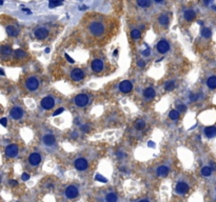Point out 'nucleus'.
Wrapping results in <instances>:
<instances>
[{"mask_svg": "<svg viewBox=\"0 0 216 202\" xmlns=\"http://www.w3.org/2000/svg\"><path fill=\"white\" fill-rule=\"evenodd\" d=\"M89 33L94 37H101L107 32V23L101 18L92 19L88 24Z\"/></svg>", "mask_w": 216, "mask_h": 202, "instance_id": "nucleus-1", "label": "nucleus"}, {"mask_svg": "<svg viewBox=\"0 0 216 202\" xmlns=\"http://www.w3.org/2000/svg\"><path fill=\"white\" fill-rule=\"evenodd\" d=\"M49 34H50V32H49V30L45 26H39V28H37L34 31V36H35L36 39L38 40L45 39L49 36Z\"/></svg>", "mask_w": 216, "mask_h": 202, "instance_id": "nucleus-2", "label": "nucleus"}, {"mask_svg": "<svg viewBox=\"0 0 216 202\" xmlns=\"http://www.w3.org/2000/svg\"><path fill=\"white\" fill-rule=\"evenodd\" d=\"M89 101H90V99H89L88 95L86 94H79L75 97V103H76V105L80 106V108L86 106L89 103Z\"/></svg>", "mask_w": 216, "mask_h": 202, "instance_id": "nucleus-3", "label": "nucleus"}, {"mask_svg": "<svg viewBox=\"0 0 216 202\" xmlns=\"http://www.w3.org/2000/svg\"><path fill=\"white\" fill-rule=\"evenodd\" d=\"M25 86L29 91H35L37 87L39 86V81L36 77H30L29 79L25 81Z\"/></svg>", "mask_w": 216, "mask_h": 202, "instance_id": "nucleus-4", "label": "nucleus"}, {"mask_svg": "<svg viewBox=\"0 0 216 202\" xmlns=\"http://www.w3.org/2000/svg\"><path fill=\"white\" fill-rule=\"evenodd\" d=\"M54 104H55V100L52 97H45L40 102L41 108H44V110H50V108H52L54 106Z\"/></svg>", "mask_w": 216, "mask_h": 202, "instance_id": "nucleus-5", "label": "nucleus"}, {"mask_svg": "<svg viewBox=\"0 0 216 202\" xmlns=\"http://www.w3.org/2000/svg\"><path fill=\"white\" fill-rule=\"evenodd\" d=\"M170 49V44L167 40H160L158 43H157V51H158L160 54H166Z\"/></svg>", "mask_w": 216, "mask_h": 202, "instance_id": "nucleus-6", "label": "nucleus"}, {"mask_svg": "<svg viewBox=\"0 0 216 202\" xmlns=\"http://www.w3.org/2000/svg\"><path fill=\"white\" fill-rule=\"evenodd\" d=\"M175 192L179 195H185L189 192V185H188L185 182H178L176 184L175 187Z\"/></svg>", "mask_w": 216, "mask_h": 202, "instance_id": "nucleus-7", "label": "nucleus"}, {"mask_svg": "<svg viewBox=\"0 0 216 202\" xmlns=\"http://www.w3.org/2000/svg\"><path fill=\"white\" fill-rule=\"evenodd\" d=\"M83 77H84V73L80 68H75L71 72V78L74 81H80L81 79H83Z\"/></svg>", "mask_w": 216, "mask_h": 202, "instance_id": "nucleus-8", "label": "nucleus"}, {"mask_svg": "<svg viewBox=\"0 0 216 202\" xmlns=\"http://www.w3.org/2000/svg\"><path fill=\"white\" fill-rule=\"evenodd\" d=\"M103 68H105V64H103V61L100 60V59H95L92 62V70L95 73H100L103 70Z\"/></svg>", "mask_w": 216, "mask_h": 202, "instance_id": "nucleus-9", "label": "nucleus"}, {"mask_svg": "<svg viewBox=\"0 0 216 202\" xmlns=\"http://www.w3.org/2000/svg\"><path fill=\"white\" fill-rule=\"evenodd\" d=\"M77 195H78V188L75 185H70L69 187H67V190H65V196H67V198L74 199Z\"/></svg>", "mask_w": 216, "mask_h": 202, "instance_id": "nucleus-10", "label": "nucleus"}, {"mask_svg": "<svg viewBox=\"0 0 216 202\" xmlns=\"http://www.w3.org/2000/svg\"><path fill=\"white\" fill-rule=\"evenodd\" d=\"M88 167V161L84 158H78L75 160V169L78 171H84Z\"/></svg>", "mask_w": 216, "mask_h": 202, "instance_id": "nucleus-11", "label": "nucleus"}, {"mask_svg": "<svg viewBox=\"0 0 216 202\" xmlns=\"http://www.w3.org/2000/svg\"><path fill=\"white\" fill-rule=\"evenodd\" d=\"M5 154H7V157L10 158H14L17 156L18 154V146L15 145V144H11L5 148Z\"/></svg>", "mask_w": 216, "mask_h": 202, "instance_id": "nucleus-12", "label": "nucleus"}, {"mask_svg": "<svg viewBox=\"0 0 216 202\" xmlns=\"http://www.w3.org/2000/svg\"><path fill=\"white\" fill-rule=\"evenodd\" d=\"M132 87H133V85H132V83H131L130 81H128V80H124V81H122V82L119 84V89H120L122 93H124V94L130 93L131 91H132Z\"/></svg>", "mask_w": 216, "mask_h": 202, "instance_id": "nucleus-13", "label": "nucleus"}, {"mask_svg": "<svg viewBox=\"0 0 216 202\" xmlns=\"http://www.w3.org/2000/svg\"><path fill=\"white\" fill-rule=\"evenodd\" d=\"M23 116V110L20 108H13L11 110V117L15 120H19Z\"/></svg>", "mask_w": 216, "mask_h": 202, "instance_id": "nucleus-14", "label": "nucleus"}, {"mask_svg": "<svg viewBox=\"0 0 216 202\" xmlns=\"http://www.w3.org/2000/svg\"><path fill=\"white\" fill-rule=\"evenodd\" d=\"M40 161H41V157L38 153H33L30 155L29 162L31 165H34V166H35V165H38L39 163H40Z\"/></svg>", "mask_w": 216, "mask_h": 202, "instance_id": "nucleus-15", "label": "nucleus"}, {"mask_svg": "<svg viewBox=\"0 0 216 202\" xmlns=\"http://www.w3.org/2000/svg\"><path fill=\"white\" fill-rule=\"evenodd\" d=\"M158 23L161 26H167L170 23V17L168 14H161L158 17Z\"/></svg>", "mask_w": 216, "mask_h": 202, "instance_id": "nucleus-16", "label": "nucleus"}, {"mask_svg": "<svg viewBox=\"0 0 216 202\" xmlns=\"http://www.w3.org/2000/svg\"><path fill=\"white\" fill-rule=\"evenodd\" d=\"M5 30H7V33L9 36H11V37H17L18 36V28H16L15 25H7V28H5Z\"/></svg>", "mask_w": 216, "mask_h": 202, "instance_id": "nucleus-17", "label": "nucleus"}, {"mask_svg": "<svg viewBox=\"0 0 216 202\" xmlns=\"http://www.w3.org/2000/svg\"><path fill=\"white\" fill-rule=\"evenodd\" d=\"M42 141H43V143H44L45 145H48V146L55 145V138H54L53 135L48 134V135H45V136H43Z\"/></svg>", "mask_w": 216, "mask_h": 202, "instance_id": "nucleus-18", "label": "nucleus"}, {"mask_svg": "<svg viewBox=\"0 0 216 202\" xmlns=\"http://www.w3.org/2000/svg\"><path fill=\"white\" fill-rule=\"evenodd\" d=\"M204 135L208 138H213L216 136V127L215 126H208L204 129Z\"/></svg>", "mask_w": 216, "mask_h": 202, "instance_id": "nucleus-19", "label": "nucleus"}, {"mask_svg": "<svg viewBox=\"0 0 216 202\" xmlns=\"http://www.w3.org/2000/svg\"><path fill=\"white\" fill-rule=\"evenodd\" d=\"M195 16H196V14H195V12L192 11V9H187L183 13V17H185V19L187 21H192L193 19L195 18Z\"/></svg>", "mask_w": 216, "mask_h": 202, "instance_id": "nucleus-20", "label": "nucleus"}, {"mask_svg": "<svg viewBox=\"0 0 216 202\" xmlns=\"http://www.w3.org/2000/svg\"><path fill=\"white\" fill-rule=\"evenodd\" d=\"M135 2L141 9H148L151 7V0H135Z\"/></svg>", "mask_w": 216, "mask_h": 202, "instance_id": "nucleus-21", "label": "nucleus"}, {"mask_svg": "<svg viewBox=\"0 0 216 202\" xmlns=\"http://www.w3.org/2000/svg\"><path fill=\"white\" fill-rule=\"evenodd\" d=\"M143 95H145V97L147 99H152L155 97V91L154 89H152V87H148V89H145V91H143Z\"/></svg>", "mask_w": 216, "mask_h": 202, "instance_id": "nucleus-22", "label": "nucleus"}, {"mask_svg": "<svg viewBox=\"0 0 216 202\" xmlns=\"http://www.w3.org/2000/svg\"><path fill=\"white\" fill-rule=\"evenodd\" d=\"M169 173V167L168 166H164V165H162V166H159L158 169H157V175H158L159 177H164L167 176Z\"/></svg>", "mask_w": 216, "mask_h": 202, "instance_id": "nucleus-23", "label": "nucleus"}, {"mask_svg": "<svg viewBox=\"0 0 216 202\" xmlns=\"http://www.w3.org/2000/svg\"><path fill=\"white\" fill-rule=\"evenodd\" d=\"M207 85L210 87V89H216V77L215 76H212L209 79L207 80Z\"/></svg>", "mask_w": 216, "mask_h": 202, "instance_id": "nucleus-24", "label": "nucleus"}, {"mask_svg": "<svg viewBox=\"0 0 216 202\" xmlns=\"http://www.w3.org/2000/svg\"><path fill=\"white\" fill-rule=\"evenodd\" d=\"M212 171H213V169H211V166H204L201 169V174H202V176H204V177L211 176Z\"/></svg>", "mask_w": 216, "mask_h": 202, "instance_id": "nucleus-25", "label": "nucleus"}, {"mask_svg": "<svg viewBox=\"0 0 216 202\" xmlns=\"http://www.w3.org/2000/svg\"><path fill=\"white\" fill-rule=\"evenodd\" d=\"M105 201L107 202H116L117 201V195L115 193H110L105 197Z\"/></svg>", "mask_w": 216, "mask_h": 202, "instance_id": "nucleus-26", "label": "nucleus"}, {"mask_svg": "<svg viewBox=\"0 0 216 202\" xmlns=\"http://www.w3.org/2000/svg\"><path fill=\"white\" fill-rule=\"evenodd\" d=\"M1 53L2 55H10L12 53V47L9 45H2L1 47Z\"/></svg>", "mask_w": 216, "mask_h": 202, "instance_id": "nucleus-27", "label": "nucleus"}, {"mask_svg": "<svg viewBox=\"0 0 216 202\" xmlns=\"http://www.w3.org/2000/svg\"><path fill=\"white\" fill-rule=\"evenodd\" d=\"M140 36H141V33H140V31L137 30V28H135V30H133V31L131 32V37L133 38V39H138V38H140Z\"/></svg>", "mask_w": 216, "mask_h": 202, "instance_id": "nucleus-28", "label": "nucleus"}, {"mask_svg": "<svg viewBox=\"0 0 216 202\" xmlns=\"http://www.w3.org/2000/svg\"><path fill=\"white\" fill-rule=\"evenodd\" d=\"M145 126V121L143 120H138L137 122L135 123V129H143V127Z\"/></svg>", "mask_w": 216, "mask_h": 202, "instance_id": "nucleus-29", "label": "nucleus"}, {"mask_svg": "<svg viewBox=\"0 0 216 202\" xmlns=\"http://www.w3.org/2000/svg\"><path fill=\"white\" fill-rule=\"evenodd\" d=\"M211 34H212V32H211V30H210V28H202V30H201V35L204 36V37L209 38L210 36H211Z\"/></svg>", "mask_w": 216, "mask_h": 202, "instance_id": "nucleus-30", "label": "nucleus"}, {"mask_svg": "<svg viewBox=\"0 0 216 202\" xmlns=\"http://www.w3.org/2000/svg\"><path fill=\"white\" fill-rule=\"evenodd\" d=\"M170 118H171L172 120H177L178 118H179V113L175 110H171V112H170Z\"/></svg>", "mask_w": 216, "mask_h": 202, "instance_id": "nucleus-31", "label": "nucleus"}, {"mask_svg": "<svg viewBox=\"0 0 216 202\" xmlns=\"http://www.w3.org/2000/svg\"><path fill=\"white\" fill-rule=\"evenodd\" d=\"M166 89L167 91H173L174 87H175V82L174 81H169V82L166 83Z\"/></svg>", "mask_w": 216, "mask_h": 202, "instance_id": "nucleus-32", "label": "nucleus"}, {"mask_svg": "<svg viewBox=\"0 0 216 202\" xmlns=\"http://www.w3.org/2000/svg\"><path fill=\"white\" fill-rule=\"evenodd\" d=\"M15 55H16L17 58H24V57H25V53H24V51H22V49H17V51H15Z\"/></svg>", "mask_w": 216, "mask_h": 202, "instance_id": "nucleus-33", "label": "nucleus"}, {"mask_svg": "<svg viewBox=\"0 0 216 202\" xmlns=\"http://www.w3.org/2000/svg\"><path fill=\"white\" fill-rule=\"evenodd\" d=\"M95 179L97 181H100V182H103V183H105V182H108V180L105 178L103 176H101V175H99V174H97L96 175V177H95Z\"/></svg>", "mask_w": 216, "mask_h": 202, "instance_id": "nucleus-34", "label": "nucleus"}, {"mask_svg": "<svg viewBox=\"0 0 216 202\" xmlns=\"http://www.w3.org/2000/svg\"><path fill=\"white\" fill-rule=\"evenodd\" d=\"M21 179L23 181H28L30 179V175L29 174H26V173H24V174H22V176H21Z\"/></svg>", "mask_w": 216, "mask_h": 202, "instance_id": "nucleus-35", "label": "nucleus"}, {"mask_svg": "<svg viewBox=\"0 0 216 202\" xmlns=\"http://www.w3.org/2000/svg\"><path fill=\"white\" fill-rule=\"evenodd\" d=\"M63 110H64L63 108H58V110H56V112H55V113L53 114V115H54V116H57V115H59V114H61L62 112H63Z\"/></svg>", "mask_w": 216, "mask_h": 202, "instance_id": "nucleus-36", "label": "nucleus"}, {"mask_svg": "<svg viewBox=\"0 0 216 202\" xmlns=\"http://www.w3.org/2000/svg\"><path fill=\"white\" fill-rule=\"evenodd\" d=\"M177 110H187V106L185 105V104H179V105H177Z\"/></svg>", "mask_w": 216, "mask_h": 202, "instance_id": "nucleus-37", "label": "nucleus"}, {"mask_svg": "<svg viewBox=\"0 0 216 202\" xmlns=\"http://www.w3.org/2000/svg\"><path fill=\"white\" fill-rule=\"evenodd\" d=\"M61 4L59 1H56V2H51L50 3V7H57V5Z\"/></svg>", "mask_w": 216, "mask_h": 202, "instance_id": "nucleus-38", "label": "nucleus"}, {"mask_svg": "<svg viewBox=\"0 0 216 202\" xmlns=\"http://www.w3.org/2000/svg\"><path fill=\"white\" fill-rule=\"evenodd\" d=\"M197 99V95L196 94H191L190 95V100L191 101H196Z\"/></svg>", "mask_w": 216, "mask_h": 202, "instance_id": "nucleus-39", "label": "nucleus"}, {"mask_svg": "<svg viewBox=\"0 0 216 202\" xmlns=\"http://www.w3.org/2000/svg\"><path fill=\"white\" fill-rule=\"evenodd\" d=\"M150 53H151V52H150V49H145V51H143V56H145V57H148V56H150Z\"/></svg>", "mask_w": 216, "mask_h": 202, "instance_id": "nucleus-40", "label": "nucleus"}, {"mask_svg": "<svg viewBox=\"0 0 216 202\" xmlns=\"http://www.w3.org/2000/svg\"><path fill=\"white\" fill-rule=\"evenodd\" d=\"M7 118H2V119H1V124H2V126H7Z\"/></svg>", "mask_w": 216, "mask_h": 202, "instance_id": "nucleus-41", "label": "nucleus"}, {"mask_svg": "<svg viewBox=\"0 0 216 202\" xmlns=\"http://www.w3.org/2000/svg\"><path fill=\"white\" fill-rule=\"evenodd\" d=\"M145 65V61H143V60L138 61V66H139V68H143Z\"/></svg>", "mask_w": 216, "mask_h": 202, "instance_id": "nucleus-42", "label": "nucleus"}, {"mask_svg": "<svg viewBox=\"0 0 216 202\" xmlns=\"http://www.w3.org/2000/svg\"><path fill=\"white\" fill-rule=\"evenodd\" d=\"M65 58L68 59V61H69V62H71V63H74V60H73V59H72L71 57H70L68 54H65Z\"/></svg>", "mask_w": 216, "mask_h": 202, "instance_id": "nucleus-43", "label": "nucleus"}, {"mask_svg": "<svg viewBox=\"0 0 216 202\" xmlns=\"http://www.w3.org/2000/svg\"><path fill=\"white\" fill-rule=\"evenodd\" d=\"M148 145H149L150 148H154V146H155V143H154V142H153V141H150Z\"/></svg>", "mask_w": 216, "mask_h": 202, "instance_id": "nucleus-44", "label": "nucleus"}, {"mask_svg": "<svg viewBox=\"0 0 216 202\" xmlns=\"http://www.w3.org/2000/svg\"><path fill=\"white\" fill-rule=\"evenodd\" d=\"M10 183H11V184H13V185H17V184H18V182H17L16 180H11V181H10Z\"/></svg>", "mask_w": 216, "mask_h": 202, "instance_id": "nucleus-45", "label": "nucleus"}, {"mask_svg": "<svg viewBox=\"0 0 216 202\" xmlns=\"http://www.w3.org/2000/svg\"><path fill=\"white\" fill-rule=\"evenodd\" d=\"M154 2H156V3H164V0H153Z\"/></svg>", "mask_w": 216, "mask_h": 202, "instance_id": "nucleus-46", "label": "nucleus"}, {"mask_svg": "<svg viewBox=\"0 0 216 202\" xmlns=\"http://www.w3.org/2000/svg\"><path fill=\"white\" fill-rule=\"evenodd\" d=\"M82 131H83V132H87V131H88V125H83Z\"/></svg>", "mask_w": 216, "mask_h": 202, "instance_id": "nucleus-47", "label": "nucleus"}, {"mask_svg": "<svg viewBox=\"0 0 216 202\" xmlns=\"http://www.w3.org/2000/svg\"><path fill=\"white\" fill-rule=\"evenodd\" d=\"M211 169H216V164H215V163H213V162L211 163Z\"/></svg>", "mask_w": 216, "mask_h": 202, "instance_id": "nucleus-48", "label": "nucleus"}, {"mask_svg": "<svg viewBox=\"0 0 216 202\" xmlns=\"http://www.w3.org/2000/svg\"><path fill=\"white\" fill-rule=\"evenodd\" d=\"M211 1H212V0H204V3H206V4H209Z\"/></svg>", "mask_w": 216, "mask_h": 202, "instance_id": "nucleus-49", "label": "nucleus"}, {"mask_svg": "<svg viewBox=\"0 0 216 202\" xmlns=\"http://www.w3.org/2000/svg\"><path fill=\"white\" fill-rule=\"evenodd\" d=\"M0 74H1V75H2V76H4V72H3V70H0Z\"/></svg>", "mask_w": 216, "mask_h": 202, "instance_id": "nucleus-50", "label": "nucleus"}, {"mask_svg": "<svg viewBox=\"0 0 216 202\" xmlns=\"http://www.w3.org/2000/svg\"><path fill=\"white\" fill-rule=\"evenodd\" d=\"M139 202H150L149 200H140Z\"/></svg>", "mask_w": 216, "mask_h": 202, "instance_id": "nucleus-51", "label": "nucleus"}]
</instances>
